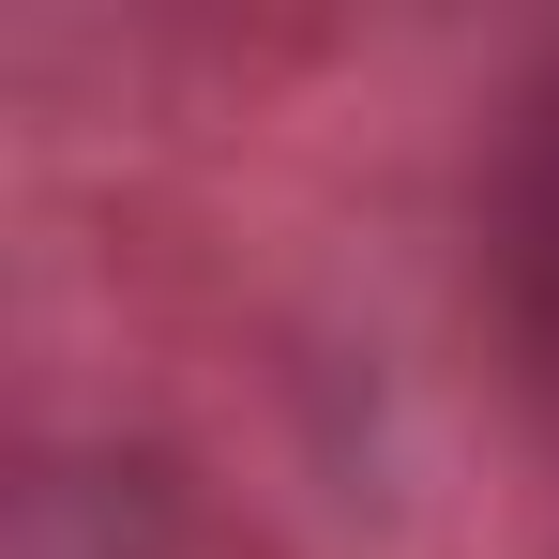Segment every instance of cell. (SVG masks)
I'll use <instances>...</instances> for the list:
<instances>
[{"mask_svg": "<svg viewBox=\"0 0 559 559\" xmlns=\"http://www.w3.org/2000/svg\"><path fill=\"white\" fill-rule=\"evenodd\" d=\"M499 302H514L530 393L559 408V92L530 106V136H514V182H499Z\"/></svg>", "mask_w": 559, "mask_h": 559, "instance_id": "7a4b0ae2", "label": "cell"}, {"mask_svg": "<svg viewBox=\"0 0 559 559\" xmlns=\"http://www.w3.org/2000/svg\"><path fill=\"white\" fill-rule=\"evenodd\" d=\"M15 559H273L258 530H227L182 468L136 454H46L15 484Z\"/></svg>", "mask_w": 559, "mask_h": 559, "instance_id": "6da1fadb", "label": "cell"}]
</instances>
